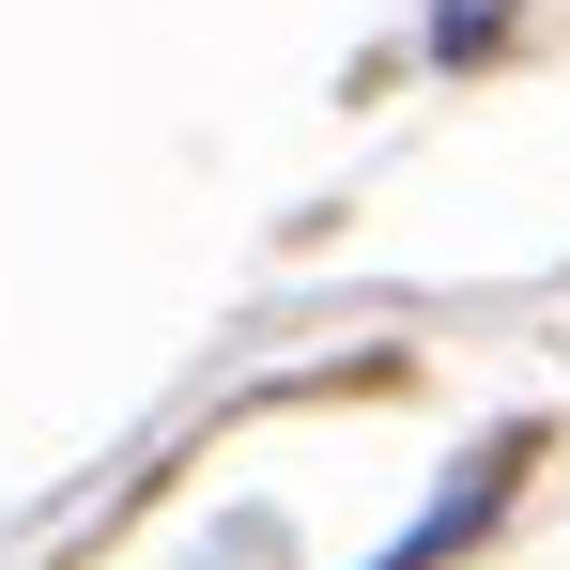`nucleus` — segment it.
<instances>
[{"label":"nucleus","mask_w":570,"mask_h":570,"mask_svg":"<svg viewBox=\"0 0 570 570\" xmlns=\"http://www.w3.org/2000/svg\"><path fill=\"white\" fill-rule=\"evenodd\" d=\"M493 31H509V0H448V16H432V62H478Z\"/></svg>","instance_id":"1"}]
</instances>
